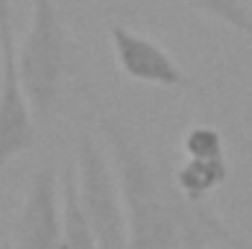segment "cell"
<instances>
[{
  "label": "cell",
  "instance_id": "cell-1",
  "mask_svg": "<svg viewBox=\"0 0 252 249\" xmlns=\"http://www.w3.org/2000/svg\"><path fill=\"white\" fill-rule=\"evenodd\" d=\"M106 138L118 182L124 190L129 249H190V238L199 223H214V217L190 205L176 187V179L164 176L132 129L115 115L97 118Z\"/></svg>",
  "mask_w": 252,
  "mask_h": 249
},
{
  "label": "cell",
  "instance_id": "cell-2",
  "mask_svg": "<svg viewBox=\"0 0 252 249\" xmlns=\"http://www.w3.org/2000/svg\"><path fill=\"white\" fill-rule=\"evenodd\" d=\"M18 70L32 112L47 118L62 100L67 70V38L56 0H32L30 30L18 44Z\"/></svg>",
  "mask_w": 252,
  "mask_h": 249
},
{
  "label": "cell",
  "instance_id": "cell-3",
  "mask_svg": "<svg viewBox=\"0 0 252 249\" xmlns=\"http://www.w3.org/2000/svg\"><path fill=\"white\" fill-rule=\"evenodd\" d=\"M76 182L85 217L97 235L100 249H129V220H126L124 190L118 182L112 156L103 153L91 132L76 135Z\"/></svg>",
  "mask_w": 252,
  "mask_h": 249
},
{
  "label": "cell",
  "instance_id": "cell-4",
  "mask_svg": "<svg viewBox=\"0 0 252 249\" xmlns=\"http://www.w3.org/2000/svg\"><path fill=\"white\" fill-rule=\"evenodd\" d=\"M0 47H3V82H0V173L35 144L32 103L18 70V41L12 30L9 0H0Z\"/></svg>",
  "mask_w": 252,
  "mask_h": 249
},
{
  "label": "cell",
  "instance_id": "cell-5",
  "mask_svg": "<svg viewBox=\"0 0 252 249\" xmlns=\"http://www.w3.org/2000/svg\"><path fill=\"white\" fill-rule=\"evenodd\" d=\"M64 208L59 202V179L53 161H44L27 182L24 202L12 223L15 249H62Z\"/></svg>",
  "mask_w": 252,
  "mask_h": 249
},
{
  "label": "cell",
  "instance_id": "cell-6",
  "mask_svg": "<svg viewBox=\"0 0 252 249\" xmlns=\"http://www.w3.org/2000/svg\"><path fill=\"white\" fill-rule=\"evenodd\" d=\"M109 44H112L118 70L126 79L141 82V85H156V88H173V91L193 88L188 70L150 35H141L124 24H112Z\"/></svg>",
  "mask_w": 252,
  "mask_h": 249
},
{
  "label": "cell",
  "instance_id": "cell-7",
  "mask_svg": "<svg viewBox=\"0 0 252 249\" xmlns=\"http://www.w3.org/2000/svg\"><path fill=\"white\" fill-rule=\"evenodd\" d=\"M173 179H176V187L182 190V196L190 205L205 208V199L229 179V161H226V156H217V158H185V164L176 167Z\"/></svg>",
  "mask_w": 252,
  "mask_h": 249
},
{
  "label": "cell",
  "instance_id": "cell-8",
  "mask_svg": "<svg viewBox=\"0 0 252 249\" xmlns=\"http://www.w3.org/2000/svg\"><path fill=\"white\" fill-rule=\"evenodd\" d=\"M62 208H64V238L62 249H100L97 235L85 217L82 199H79V182H76V170L67 167L62 179Z\"/></svg>",
  "mask_w": 252,
  "mask_h": 249
},
{
  "label": "cell",
  "instance_id": "cell-9",
  "mask_svg": "<svg viewBox=\"0 0 252 249\" xmlns=\"http://www.w3.org/2000/svg\"><path fill=\"white\" fill-rule=\"evenodd\" d=\"M182 147H185L188 158H217V156H226L223 135L214 126H193V129H188L185 138H182Z\"/></svg>",
  "mask_w": 252,
  "mask_h": 249
},
{
  "label": "cell",
  "instance_id": "cell-10",
  "mask_svg": "<svg viewBox=\"0 0 252 249\" xmlns=\"http://www.w3.org/2000/svg\"><path fill=\"white\" fill-rule=\"evenodd\" d=\"M211 235H220V238H226V241H232V235H226L223 232V226L214 220V223H199L196 226V232H193V238H190V249H211L208 244V238Z\"/></svg>",
  "mask_w": 252,
  "mask_h": 249
},
{
  "label": "cell",
  "instance_id": "cell-11",
  "mask_svg": "<svg viewBox=\"0 0 252 249\" xmlns=\"http://www.w3.org/2000/svg\"><path fill=\"white\" fill-rule=\"evenodd\" d=\"M0 82H3V47H0Z\"/></svg>",
  "mask_w": 252,
  "mask_h": 249
}]
</instances>
